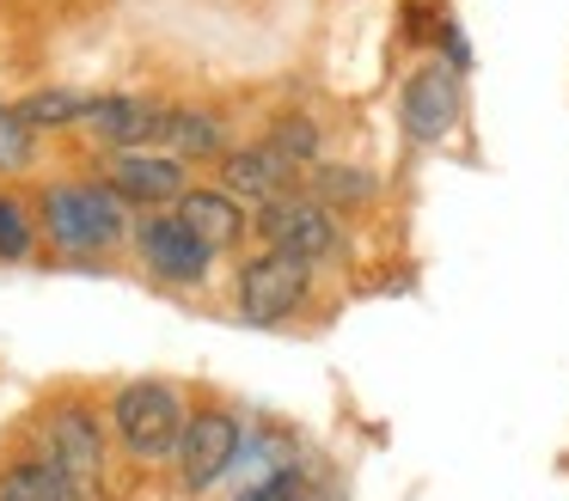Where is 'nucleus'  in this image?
I'll return each mask as SVG.
<instances>
[{"instance_id":"f257e3e1","label":"nucleus","mask_w":569,"mask_h":501,"mask_svg":"<svg viewBox=\"0 0 569 501\" xmlns=\"http://www.w3.org/2000/svg\"><path fill=\"white\" fill-rule=\"evenodd\" d=\"M31 440L62 464L74 501H117V440H111V415L92 391H56L31 422Z\"/></svg>"},{"instance_id":"f03ea898","label":"nucleus","mask_w":569,"mask_h":501,"mask_svg":"<svg viewBox=\"0 0 569 501\" xmlns=\"http://www.w3.org/2000/svg\"><path fill=\"white\" fill-rule=\"evenodd\" d=\"M31 208H38L43 244L62 251V257H80V263L117 251L123 239H136V220H129L136 208H129L104 178H50L31 196Z\"/></svg>"},{"instance_id":"7ed1b4c3","label":"nucleus","mask_w":569,"mask_h":501,"mask_svg":"<svg viewBox=\"0 0 569 501\" xmlns=\"http://www.w3.org/2000/svg\"><path fill=\"white\" fill-rule=\"evenodd\" d=\"M190 410L197 403L184 398V385L160 373H141V379H123V385L104 391V415H111V440L123 452V464L136 471H172L178 459V440L190 428Z\"/></svg>"},{"instance_id":"20e7f679","label":"nucleus","mask_w":569,"mask_h":501,"mask_svg":"<svg viewBox=\"0 0 569 501\" xmlns=\"http://www.w3.org/2000/svg\"><path fill=\"white\" fill-rule=\"evenodd\" d=\"M239 452H246V415L221 398H202L190 410V428L178 440V459H172V489L184 501L221 489L227 477L239 471Z\"/></svg>"},{"instance_id":"39448f33","label":"nucleus","mask_w":569,"mask_h":501,"mask_svg":"<svg viewBox=\"0 0 569 501\" xmlns=\"http://www.w3.org/2000/svg\"><path fill=\"white\" fill-rule=\"evenodd\" d=\"M312 275L319 269L300 263V257H282V251H251L246 263L233 269V312L258 330H276L288 318H300L312 305Z\"/></svg>"},{"instance_id":"423d86ee","label":"nucleus","mask_w":569,"mask_h":501,"mask_svg":"<svg viewBox=\"0 0 569 501\" xmlns=\"http://www.w3.org/2000/svg\"><path fill=\"white\" fill-rule=\"evenodd\" d=\"M251 239H258L263 251L300 257V263H312V269H319L325 257L343 251V227H337V214L319 202V196H307V190H288V196H276V202L251 208Z\"/></svg>"},{"instance_id":"0eeeda50","label":"nucleus","mask_w":569,"mask_h":501,"mask_svg":"<svg viewBox=\"0 0 569 501\" xmlns=\"http://www.w3.org/2000/svg\"><path fill=\"white\" fill-rule=\"evenodd\" d=\"M459 117H466V73L447 68L441 56L417 61L405 73V86H398V129H405V141L441 147L459 129Z\"/></svg>"},{"instance_id":"6e6552de","label":"nucleus","mask_w":569,"mask_h":501,"mask_svg":"<svg viewBox=\"0 0 569 501\" xmlns=\"http://www.w3.org/2000/svg\"><path fill=\"white\" fill-rule=\"evenodd\" d=\"M129 244H136V263L148 269L160 288H202V281L214 275V251L178 214H160V208L136 220V239Z\"/></svg>"},{"instance_id":"1a4fd4ad","label":"nucleus","mask_w":569,"mask_h":501,"mask_svg":"<svg viewBox=\"0 0 569 501\" xmlns=\"http://www.w3.org/2000/svg\"><path fill=\"white\" fill-rule=\"evenodd\" d=\"M99 178L111 183L117 196H123L129 208H141V214H153V208H178V196L190 190V166L178 153H166V147H141V153H104L99 159Z\"/></svg>"},{"instance_id":"9d476101","label":"nucleus","mask_w":569,"mask_h":501,"mask_svg":"<svg viewBox=\"0 0 569 501\" xmlns=\"http://www.w3.org/2000/svg\"><path fill=\"white\" fill-rule=\"evenodd\" d=\"M166 122H172V104L141 92H99L80 129L92 134L111 153H141V147H166Z\"/></svg>"},{"instance_id":"9b49d317","label":"nucleus","mask_w":569,"mask_h":501,"mask_svg":"<svg viewBox=\"0 0 569 501\" xmlns=\"http://www.w3.org/2000/svg\"><path fill=\"white\" fill-rule=\"evenodd\" d=\"M300 178H307V171L276 153L263 134L246 147H227V159H221V190H233L246 208H263V202H276V196L300 190Z\"/></svg>"},{"instance_id":"f8f14e48","label":"nucleus","mask_w":569,"mask_h":501,"mask_svg":"<svg viewBox=\"0 0 569 501\" xmlns=\"http://www.w3.org/2000/svg\"><path fill=\"white\" fill-rule=\"evenodd\" d=\"M172 214L184 220V227L197 232V239L209 244L214 257H221V251H239V244H246V232H251L246 202H239L233 190H221V183H190V190L178 196Z\"/></svg>"},{"instance_id":"ddd939ff","label":"nucleus","mask_w":569,"mask_h":501,"mask_svg":"<svg viewBox=\"0 0 569 501\" xmlns=\"http://www.w3.org/2000/svg\"><path fill=\"white\" fill-rule=\"evenodd\" d=\"M0 501H74L62 464L38 447V440H19L7 459H0Z\"/></svg>"},{"instance_id":"4468645a","label":"nucleus","mask_w":569,"mask_h":501,"mask_svg":"<svg viewBox=\"0 0 569 501\" xmlns=\"http://www.w3.org/2000/svg\"><path fill=\"white\" fill-rule=\"evenodd\" d=\"M227 122L214 117L209 104H172V122H166V153H178L184 166H221L227 159Z\"/></svg>"},{"instance_id":"2eb2a0df","label":"nucleus","mask_w":569,"mask_h":501,"mask_svg":"<svg viewBox=\"0 0 569 501\" xmlns=\"http://www.w3.org/2000/svg\"><path fill=\"white\" fill-rule=\"evenodd\" d=\"M19 117L31 122V129H74V122H87V110H92V92H74V86H38V92H26L19 98Z\"/></svg>"},{"instance_id":"dca6fc26","label":"nucleus","mask_w":569,"mask_h":501,"mask_svg":"<svg viewBox=\"0 0 569 501\" xmlns=\"http://www.w3.org/2000/svg\"><path fill=\"white\" fill-rule=\"evenodd\" d=\"M263 141H270L282 159H295L300 171L325 159V129H319V117H312V110H276L270 129H263Z\"/></svg>"},{"instance_id":"f3484780","label":"nucleus","mask_w":569,"mask_h":501,"mask_svg":"<svg viewBox=\"0 0 569 501\" xmlns=\"http://www.w3.org/2000/svg\"><path fill=\"white\" fill-rule=\"evenodd\" d=\"M300 190H307V196H319V202L337 214V208H356V202H368V196H373V178H368L361 166H325V159H319V166H307V178H300Z\"/></svg>"},{"instance_id":"a211bd4d","label":"nucleus","mask_w":569,"mask_h":501,"mask_svg":"<svg viewBox=\"0 0 569 501\" xmlns=\"http://www.w3.org/2000/svg\"><path fill=\"white\" fill-rule=\"evenodd\" d=\"M38 239H43L38 208L19 190H0V263H26V257L38 251Z\"/></svg>"},{"instance_id":"6ab92c4d","label":"nucleus","mask_w":569,"mask_h":501,"mask_svg":"<svg viewBox=\"0 0 569 501\" xmlns=\"http://www.w3.org/2000/svg\"><path fill=\"white\" fill-rule=\"evenodd\" d=\"M31 153H38V129L13 104H0V171H26Z\"/></svg>"},{"instance_id":"aec40b11","label":"nucleus","mask_w":569,"mask_h":501,"mask_svg":"<svg viewBox=\"0 0 569 501\" xmlns=\"http://www.w3.org/2000/svg\"><path fill=\"white\" fill-rule=\"evenodd\" d=\"M227 501H312L307 464H295V471H276V477H263V483H246V489H233Z\"/></svg>"},{"instance_id":"412c9836","label":"nucleus","mask_w":569,"mask_h":501,"mask_svg":"<svg viewBox=\"0 0 569 501\" xmlns=\"http://www.w3.org/2000/svg\"><path fill=\"white\" fill-rule=\"evenodd\" d=\"M441 61L447 68H459V73H471V43H466V31H459V19H441Z\"/></svg>"}]
</instances>
